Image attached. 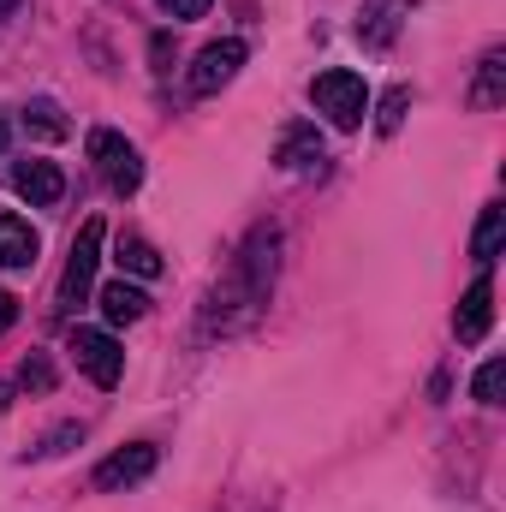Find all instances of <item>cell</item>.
<instances>
[{"mask_svg": "<svg viewBox=\"0 0 506 512\" xmlns=\"http://www.w3.org/2000/svg\"><path fill=\"white\" fill-rule=\"evenodd\" d=\"M268 286H274V233H256L251 245L239 251L227 286L209 292V328H221L227 310H256V304H268Z\"/></svg>", "mask_w": 506, "mask_h": 512, "instance_id": "cell-1", "label": "cell"}, {"mask_svg": "<svg viewBox=\"0 0 506 512\" xmlns=\"http://www.w3.org/2000/svg\"><path fill=\"white\" fill-rule=\"evenodd\" d=\"M84 149H90V167H96V179H102L114 197H131V191L143 185V155H137V143H126L120 131L96 126Z\"/></svg>", "mask_w": 506, "mask_h": 512, "instance_id": "cell-2", "label": "cell"}, {"mask_svg": "<svg viewBox=\"0 0 506 512\" xmlns=\"http://www.w3.org/2000/svg\"><path fill=\"white\" fill-rule=\"evenodd\" d=\"M310 102H316V108H322L340 131H358V126H364V114H370V90H364V78H358V72H346V66L322 72V78L310 84Z\"/></svg>", "mask_w": 506, "mask_h": 512, "instance_id": "cell-3", "label": "cell"}, {"mask_svg": "<svg viewBox=\"0 0 506 512\" xmlns=\"http://www.w3.org/2000/svg\"><path fill=\"white\" fill-rule=\"evenodd\" d=\"M96 262H102V221H84V227H78V239H72V256H66L60 292H54L60 316H72V310L90 298V286H96Z\"/></svg>", "mask_w": 506, "mask_h": 512, "instance_id": "cell-4", "label": "cell"}, {"mask_svg": "<svg viewBox=\"0 0 506 512\" xmlns=\"http://www.w3.org/2000/svg\"><path fill=\"white\" fill-rule=\"evenodd\" d=\"M66 352L78 358V370H84L96 387H114L120 376H126V352H120V340H114L108 328H72Z\"/></svg>", "mask_w": 506, "mask_h": 512, "instance_id": "cell-5", "label": "cell"}, {"mask_svg": "<svg viewBox=\"0 0 506 512\" xmlns=\"http://www.w3.org/2000/svg\"><path fill=\"white\" fill-rule=\"evenodd\" d=\"M245 66V42L239 36H227V42H209L197 60H191V96H215L221 84H233V72Z\"/></svg>", "mask_w": 506, "mask_h": 512, "instance_id": "cell-6", "label": "cell"}, {"mask_svg": "<svg viewBox=\"0 0 506 512\" xmlns=\"http://www.w3.org/2000/svg\"><path fill=\"white\" fill-rule=\"evenodd\" d=\"M12 191L30 203V209H54L66 197V173L54 161H18L12 167Z\"/></svg>", "mask_w": 506, "mask_h": 512, "instance_id": "cell-7", "label": "cell"}, {"mask_svg": "<svg viewBox=\"0 0 506 512\" xmlns=\"http://www.w3.org/2000/svg\"><path fill=\"white\" fill-rule=\"evenodd\" d=\"M155 471V447L149 441H131V447H120V453H108L102 465H96V489H131V483H143Z\"/></svg>", "mask_w": 506, "mask_h": 512, "instance_id": "cell-8", "label": "cell"}, {"mask_svg": "<svg viewBox=\"0 0 506 512\" xmlns=\"http://www.w3.org/2000/svg\"><path fill=\"white\" fill-rule=\"evenodd\" d=\"M489 322H495V286H489V274H477V280L465 286V298H459V316H453V334H459L465 346H477V340L489 334Z\"/></svg>", "mask_w": 506, "mask_h": 512, "instance_id": "cell-9", "label": "cell"}, {"mask_svg": "<svg viewBox=\"0 0 506 512\" xmlns=\"http://www.w3.org/2000/svg\"><path fill=\"white\" fill-rule=\"evenodd\" d=\"M42 251V239H36V227L24 221V215H12V209H0V268H30Z\"/></svg>", "mask_w": 506, "mask_h": 512, "instance_id": "cell-10", "label": "cell"}, {"mask_svg": "<svg viewBox=\"0 0 506 512\" xmlns=\"http://www.w3.org/2000/svg\"><path fill=\"white\" fill-rule=\"evenodd\" d=\"M322 137H316V126H292L286 137H280V167H292V173H322Z\"/></svg>", "mask_w": 506, "mask_h": 512, "instance_id": "cell-11", "label": "cell"}, {"mask_svg": "<svg viewBox=\"0 0 506 512\" xmlns=\"http://www.w3.org/2000/svg\"><path fill=\"white\" fill-rule=\"evenodd\" d=\"M411 0H370L364 6V18H358V42H370V48H387L393 36H399V12H405Z\"/></svg>", "mask_w": 506, "mask_h": 512, "instance_id": "cell-12", "label": "cell"}, {"mask_svg": "<svg viewBox=\"0 0 506 512\" xmlns=\"http://www.w3.org/2000/svg\"><path fill=\"white\" fill-rule=\"evenodd\" d=\"M96 298H102V316H108V328H126V322H137V316L149 310L143 286H131V280H114V286H102Z\"/></svg>", "mask_w": 506, "mask_h": 512, "instance_id": "cell-13", "label": "cell"}, {"mask_svg": "<svg viewBox=\"0 0 506 512\" xmlns=\"http://www.w3.org/2000/svg\"><path fill=\"white\" fill-rule=\"evenodd\" d=\"M501 239H506V209H501V203H489V209H483V221H477V233H471V256L489 268V262L501 256Z\"/></svg>", "mask_w": 506, "mask_h": 512, "instance_id": "cell-14", "label": "cell"}, {"mask_svg": "<svg viewBox=\"0 0 506 512\" xmlns=\"http://www.w3.org/2000/svg\"><path fill=\"white\" fill-rule=\"evenodd\" d=\"M114 262L126 268L131 280H155V274H161V251H155L149 239H137V233H126V239H120V256H114Z\"/></svg>", "mask_w": 506, "mask_h": 512, "instance_id": "cell-15", "label": "cell"}, {"mask_svg": "<svg viewBox=\"0 0 506 512\" xmlns=\"http://www.w3.org/2000/svg\"><path fill=\"white\" fill-rule=\"evenodd\" d=\"M501 96H506V48H489V54H483V72H477L471 102H477V108H495Z\"/></svg>", "mask_w": 506, "mask_h": 512, "instance_id": "cell-16", "label": "cell"}, {"mask_svg": "<svg viewBox=\"0 0 506 512\" xmlns=\"http://www.w3.org/2000/svg\"><path fill=\"white\" fill-rule=\"evenodd\" d=\"M24 126L36 131V137H66V131H72V120L60 114V102H48V96H36V102L24 108Z\"/></svg>", "mask_w": 506, "mask_h": 512, "instance_id": "cell-17", "label": "cell"}, {"mask_svg": "<svg viewBox=\"0 0 506 512\" xmlns=\"http://www.w3.org/2000/svg\"><path fill=\"white\" fill-rule=\"evenodd\" d=\"M501 382H506V364H501V358H489V364L477 370V382H471V393H477L483 405H501Z\"/></svg>", "mask_w": 506, "mask_h": 512, "instance_id": "cell-18", "label": "cell"}, {"mask_svg": "<svg viewBox=\"0 0 506 512\" xmlns=\"http://www.w3.org/2000/svg\"><path fill=\"white\" fill-rule=\"evenodd\" d=\"M405 102H411V90L399 84V90H387V102H381V131H399V120H405Z\"/></svg>", "mask_w": 506, "mask_h": 512, "instance_id": "cell-19", "label": "cell"}, {"mask_svg": "<svg viewBox=\"0 0 506 512\" xmlns=\"http://www.w3.org/2000/svg\"><path fill=\"white\" fill-rule=\"evenodd\" d=\"M161 12H167V18H179V24H191V18H203V12H209V0H161Z\"/></svg>", "mask_w": 506, "mask_h": 512, "instance_id": "cell-20", "label": "cell"}, {"mask_svg": "<svg viewBox=\"0 0 506 512\" xmlns=\"http://www.w3.org/2000/svg\"><path fill=\"white\" fill-rule=\"evenodd\" d=\"M12 322H18V298H12V292H6V286H0V334H6V328H12Z\"/></svg>", "mask_w": 506, "mask_h": 512, "instance_id": "cell-21", "label": "cell"}, {"mask_svg": "<svg viewBox=\"0 0 506 512\" xmlns=\"http://www.w3.org/2000/svg\"><path fill=\"white\" fill-rule=\"evenodd\" d=\"M24 382H30V387H48V382H54V376H48V364L36 358V364H24Z\"/></svg>", "mask_w": 506, "mask_h": 512, "instance_id": "cell-22", "label": "cell"}, {"mask_svg": "<svg viewBox=\"0 0 506 512\" xmlns=\"http://www.w3.org/2000/svg\"><path fill=\"white\" fill-rule=\"evenodd\" d=\"M18 6H24V0H0V18H12V12H18Z\"/></svg>", "mask_w": 506, "mask_h": 512, "instance_id": "cell-23", "label": "cell"}, {"mask_svg": "<svg viewBox=\"0 0 506 512\" xmlns=\"http://www.w3.org/2000/svg\"><path fill=\"white\" fill-rule=\"evenodd\" d=\"M0 149H6V120H0Z\"/></svg>", "mask_w": 506, "mask_h": 512, "instance_id": "cell-24", "label": "cell"}]
</instances>
